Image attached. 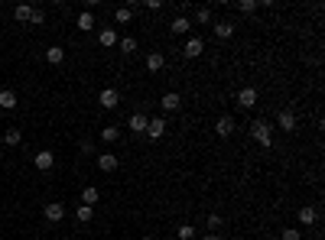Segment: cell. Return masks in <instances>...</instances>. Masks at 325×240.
<instances>
[{
    "label": "cell",
    "instance_id": "obj_1",
    "mask_svg": "<svg viewBox=\"0 0 325 240\" xmlns=\"http://www.w3.org/2000/svg\"><path fill=\"white\" fill-rule=\"evenodd\" d=\"M251 137L257 140V143H260L263 149H270V146H273V127H270L267 120H260V117L251 123Z\"/></svg>",
    "mask_w": 325,
    "mask_h": 240
},
{
    "label": "cell",
    "instance_id": "obj_2",
    "mask_svg": "<svg viewBox=\"0 0 325 240\" xmlns=\"http://www.w3.org/2000/svg\"><path fill=\"white\" fill-rule=\"evenodd\" d=\"M42 218H46L49 224H59V221L65 218V204L62 201H49L46 208H42Z\"/></svg>",
    "mask_w": 325,
    "mask_h": 240
},
{
    "label": "cell",
    "instance_id": "obj_3",
    "mask_svg": "<svg viewBox=\"0 0 325 240\" xmlns=\"http://www.w3.org/2000/svg\"><path fill=\"white\" fill-rule=\"evenodd\" d=\"M98 104H101L104 111H114L120 104V91H117V88H104V91L98 94Z\"/></svg>",
    "mask_w": 325,
    "mask_h": 240
},
{
    "label": "cell",
    "instance_id": "obj_4",
    "mask_svg": "<svg viewBox=\"0 0 325 240\" xmlns=\"http://www.w3.org/2000/svg\"><path fill=\"white\" fill-rule=\"evenodd\" d=\"M33 166H36L39 172H49V169L56 166V153H52V149H39V153L33 156Z\"/></svg>",
    "mask_w": 325,
    "mask_h": 240
},
{
    "label": "cell",
    "instance_id": "obj_5",
    "mask_svg": "<svg viewBox=\"0 0 325 240\" xmlns=\"http://www.w3.org/2000/svg\"><path fill=\"white\" fill-rule=\"evenodd\" d=\"M202 52H205V42H202L198 36H189L186 46H182V56H186V59H198Z\"/></svg>",
    "mask_w": 325,
    "mask_h": 240
},
{
    "label": "cell",
    "instance_id": "obj_6",
    "mask_svg": "<svg viewBox=\"0 0 325 240\" xmlns=\"http://www.w3.org/2000/svg\"><path fill=\"white\" fill-rule=\"evenodd\" d=\"M254 104H257V88H241V91H238V108H244V111H251L254 108Z\"/></svg>",
    "mask_w": 325,
    "mask_h": 240
},
{
    "label": "cell",
    "instance_id": "obj_7",
    "mask_svg": "<svg viewBox=\"0 0 325 240\" xmlns=\"http://www.w3.org/2000/svg\"><path fill=\"white\" fill-rule=\"evenodd\" d=\"M160 108L166 111V114H176L182 108V97H179V91H166L163 94V101H160Z\"/></svg>",
    "mask_w": 325,
    "mask_h": 240
},
{
    "label": "cell",
    "instance_id": "obj_8",
    "mask_svg": "<svg viewBox=\"0 0 325 240\" xmlns=\"http://www.w3.org/2000/svg\"><path fill=\"white\" fill-rule=\"evenodd\" d=\"M117 166H120L117 153H98V169L101 172H117Z\"/></svg>",
    "mask_w": 325,
    "mask_h": 240
},
{
    "label": "cell",
    "instance_id": "obj_9",
    "mask_svg": "<svg viewBox=\"0 0 325 240\" xmlns=\"http://www.w3.org/2000/svg\"><path fill=\"white\" fill-rule=\"evenodd\" d=\"M146 137H150V140H163L166 137V120L163 117H150V123H146Z\"/></svg>",
    "mask_w": 325,
    "mask_h": 240
},
{
    "label": "cell",
    "instance_id": "obj_10",
    "mask_svg": "<svg viewBox=\"0 0 325 240\" xmlns=\"http://www.w3.org/2000/svg\"><path fill=\"white\" fill-rule=\"evenodd\" d=\"M166 68V56L163 52H146V72L156 75V72H163Z\"/></svg>",
    "mask_w": 325,
    "mask_h": 240
},
{
    "label": "cell",
    "instance_id": "obj_11",
    "mask_svg": "<svg viewBox=\"0 0 325 240\" xmlns=\"http://www.w3.org/2000/svg\"><path fill=\"white\" fill-rule=\"evenodd\" d=\"M146 123H150V117H146V114H130V120H127V130L130 133H146Z\"/></svg>",
    "mask_w": 325,
    "mask_h": 240
},
{
    "label": "cell",
    "instance_id": "obj_12",
    "mask_svg": "<svg viewBox=\"0 0 325 240\" xmlns=\"http://www.w3.org/2000/svg\"><path fill=\"white\" fill-rule=\"evenodd\" d=\"M189 30H192V20H189V16H176V20L169 23V33H172V36H189Z\"/></svg>",
    "mask_w": 325,
    "mask_h": 240
},
{
    "label": "cell",
    "instance_id": "obj_13",
    "mask_svg": "<svg viewBox=\"0 0 325 240\" xmlns=\"http://www.w3.org/2000/svg\"><path fill=\"white\" fill-rule=\"evenodd\" d=\"M277 127L283 130V133H293V130H296V114H293V111H280Z\"/></svg>",
    "mask_w": 325,
    "mask_h": 240
},
{
    "label": "cell",
    "instance_id": "obj_14",
    "mask_svg": "<svg viewBox=\"0 0 325 240\" xmlns=\"http://www.w3.org/2000/svg\"><path fill=\"white\" fill-rule=\"evenodd\" d=\"M117 39H120V36H117V30H114V26H104V30L98 33V42H101V46H104V49H111V46H117Z\"/></svg>",
    "mask_w": 325,
    "mask_h": 240
},
{
    "label": "cell",
    "instance_id": "obj_15",
    "mask_svg": "<svg viewBox=\"0 0 325 240\" xmlns=\"http://www.w3.org/2000/svg\"><path fill=\"white\" fill-rule=\"evenodd\" d=\"M215 133H218V137H231V133H234V117L221 114V117H218V123H215Z\"/></svg>",
    "mask_w": 325,
    "mask_h": 240
},
{
    "label": "cell",
    "instance_id": "obj_16",
    "mask_svg": "<svg viewBox=\"0 0 325 240\" xmlns=\"http://www.w3.org/2000/svg\"><path fill=\"white\" fill-rule=\"evenodd\" d=\"M16 104H20L16 91H13V88H4V91H0V108H4V111H13Z\"/></svg>",
    "mask_w": 325,
    "mask_h": 240
},
{
    "label": "cell",
    "instance_id": "obj_17",
    "mask_svg": "<svg viewBox=\"0 0 325 240\" xmlns=\"http://www.w3.org/2000/svg\"><path fill=\"white\" fill-rule=\"evenodd\" d=\"M46 62H49V65H62V62H65V49L62 46H49L46 49Z\"/></svg>",
    "mask_w": 325,
    "mask_h": 240
},
{
    "label": "cell",
    "instance_id": "obj_18",
    "mask_svg": "<svg viewBox=\"0 0 325 240\" xmlns=\"http://www.w3.org/2000/svg\"><path fill=\"white\" fill-rule=\"evenodd\" d=\"M215 36H218V39H231V36H234V23L218 20V23H215Z\"/></svg>",
    "mask_w": 325,
    "mask_h": 240
},
{
    "label": "cell",
    "instance_id": "obj_19",
    "mask_svg": "<svg viewBox=\"0 0 325 240\" xmlns=\"http://www.w3.org/2000/svg\"><path fill=\"white\" fill-rule=\"evenodd\" d=\"M98 198H101V192H98V185H85V192H82V204H98Z\"/></svg>",
    "mask_w": 325,
    "mask_h": 240
},
{
    "label": "cell",
    "instance_id": "obj_20",
    "mask_svg": "<svg viewBox=\"0 0 325 240\" xmlns=\"http://www.w3.org/2000/svg\"><path fill=\"white\" fill-rule=\"evenodd\" d=\"M296 218H299L303 227H309V224H315V221H319V211H315V208H299V215H296Z\"/></svg>",
    "mask_w": 325,
    "mask_h": 240
},
{
    "label": "cell",
    "instance_id": "obj_21",
    "mask_svg": "<svg viewBox=\"0 0 325 240\" xmlns=\"http://www.w3.org/2000/svg\"><path fill=\"white\" fill-rule=\"evenodd\" d=\"M75 26L82 33H88V30H94V13H88V10H82L78 13V20H75Z\"/></svg>",
    "mask_w": 325,
    "mask_h": 240
},
{
    "label": "cell",
    "instance_id": "obj_22",
    "mask_svg": "<svg viewBox=\"0 0 325 240\" xmlns=\"http://www.w3.org/2000/svg\"><path fill=\"white\" fill-rule=\"evenodd\" d=\"M4 143H7V146H20V143H23V133L16 130V127H13V130H4Z\"/></svg>",
    "mask_w": 325,
    "mask_h": 240
},
{
    "label": "cell",
    "instance_id": "obj_23",
    "mask_svg": "<svg viewBox=\"0 0 325 240\" xmlns=\"http://www.w3.org/2000/svg\"><path fill=\"white\" fill-rule=\"evenodd\" d=\"M75 218L82 221V224H88V221L94 218V208H91V204H78V208H75Z\"/></svg>",
    "mask_w": 325,
    "mask_h": 240
},
{
    "label": "cell",
    "instance_id": "obj_24",
    "mask_svg": "<svg viewBox=\"0 0 325 240\" xmlns=\"http://www.w3.org/2000/svg\"><path fill=\"white\" fill-rule=\"evenodd\" d=\"M101 140H104V143H117V140H120V127H114V123H111V127H104L101 130Z\"/></svg>",
    "mask_w": 325,
    "mask_h": 240
},
{
    "label": "cell",
    "instance_id": "obj_25",
    "mask_svg": "<svg viewBox=\"0 0 325 240\" xmlns=\"http://www.w3.org/2000/svg\"><path fill=\"white\" fill-rule=\"evenodd\" d=\"M117 46H120L124 56H134V52H137V39L134 36H124V39H117Z\"/></svg>",
    "mask_w": 325,
    "mask_h": 240
},
{
    "label": "cell",
    "instance_id": "obj_26",
    "mask_svg": "<svg viewBox=\"0 0 325 240\" xmlns=\"http://www.w3.org/2000/svg\"><path fill=\"white\" fill-rule=\"evenodd\" d=\"M114 20H117V23H130V20H134V7H117V10H114Z\"/></svg>",
    "mask_w": 325,
    "mask_h": 240
},
{
    "label": "cell",
    "instance_id": "obj_27",
    "mask_svg": "<svg viewBox=\"0 0 325 240\" xmlns=\"http://www.w3.org/2000/svg\"><path fill=\"white\" fill-rule=\"evenodd\" d=\"M176 237H179V240H195V227H192V224H179V227H176Z\"/></svg>",
    "mask_w": 325,
    "mask_h": 240
},
{
    "label": "cell",
    "instance_id": "obj_28",
    "mask_svg": "<svg viewBox=\"0 0 325 240\" xmlns=\"http://www.w3.org/2000/svg\"><path fill=\"white\" fill-rule=\"evenodd\" d=\"M30 13H33V7H30V4H20V7L13 10V16H16L20 23H30Z\"/></svg>",
    "mask_w": 325,
    "mask_h": 240
},
{
    "label": "cell",
    "instance_id": "obj_29",
    "mask_svg": "<svg viewBox=\"0 0 325 240\" xmlns=\"http://www.w3.org/2000/svg\"><path fill=\"white\" fill-rule=\"evenodd\" d=\"M195 23H198V26L212 23V10H208V7H198V10H195Z\"/></svg>",
    "mask_w": 325,
    "mask_h": 240
},
{
    "label": "cell",
    "instance_id": "obj_30",
    "mask_svg": "<svg viewBox=\"0 0 325 240\" xmlns=\"http://www.w3.org/2000/svg\"><path fill=\"white\" fill-rule=\"evenodd\" d=\"M280 240H303V234H299V227H283L280 230Z\"/></svg>",
    "mask_w": 325,
    "mask_h": 240
},
{
    "label": "cell",
    "instance_id": "obj_31",
    "mask_svg": "<svg viewBox=\"0 0 325 240\" xmlns=\"http://www.w3.org/2000/svg\"><path fill=\"white\" fill-rule=\"evenodd\" d=\"M30 23H33V26H42V23H46V10H36V7H33V13H30Z\"/></svg>",
    "mask_w": 325,
    "mask_h": 240
},
{
    "label": "cell",
    "instance_id": "obj_32",
    "mask_svg": "<svg viewBox=\"0 0 325 240\" xmlns=\"http://www.w3.org/2000/svg\"><path fill=\"white\" fill-rule=\"evenodd\" d=\"M257 7H260L257 0H241V4H238V10H241V13H254Z\"/></svg>",
    "mask_w": 325,
    "mask_h": 240
},
{
    "label": "cell",
    "instance_id": "obj_33",
    "mask_svg": "<svg viewBox=\"0 0 325 240\" xmlns=\"http://www.w3.org/2000/svg\"><path fill=\"white\" fill-rule=\"evenodd\" d=\"M221 224H224L221 215H208V230H221Z\"/></svg>",
    "mask_w": 325,
    "mask_h": 240
},
{
    "label": "cell",
    "instance_id": "obj_34",
    "mask_svg": "<svg viewBox=\"0 0 325 240\" xmlns=\"http://www.w3.org/2000/svg\"><path fill=\"white\" fill-rule=\"evenodd\" d=\"M146 10H163V0H143Z\"/></svg>",
    "mask_w": 325,
    "mask_h": 240
},
{
    "label": "cell",
    "instance_id": "obj_35",
    "mask_svg": "<svg viewBox=\"0 0 325 240\" xmlns=\"http://www.w3.org/2000/svg\"><path fill=\"white\" fill-rule=\"evenodd\" d=\"M82 153H94V143H91V140H82Z\"/></svg>",
    "mask_w": 325,
    "mask_h": 240
},
{
    "label": "cell",
    "instance_id": "obj_36",
    "mask_svg": "<svg viewBox=\"0 0 325 240\" xmlns=\"http://www.w3.org/2000/svg\"><path fill=\"white\" fill-rule=\"evenodd\" d=\"M202 240H224V237H221V234H205Z\"/></svg>",
    "mask_w": 325,
    "mask_h": 240
},
{
    "label": "cell",
    "instance_id": "obj_37",
    "mask_svg": "<svg viewBox=\"0 0 325 240\" xmlns=\"http://www.w3.org/2000/svg\"><path fill=\"white\" fill-rule=\"evenodd\" d=\"M140 240H156V237H150V234H143V237H140Z\"/></svg>",
    "mask_w": 325,
    "mask_h": 240
},
{
    "label": "cell",
    "instance_id": "obj_38",
    "mask_svg": "<svg viewBox=\"0 0 325 240\" xmlns=\"http://www.w3.org/2000/svg\"><path fill=\"white\" fill-rule=\"evenodd\" d=\"M0 159H4V149H0Z\"/></svg>",
    "mask_w": 325,
    "mask_h": 240
},
{
    "label": "cell",
    "instance_id": "obj_39",
    "mask_svg": "<svg viewBox=\"0 0 325 240\" xmlns=\"http://www.w3.org/2000/svg\"><path fill=\"white\" fill-rule=\"evenodd\" d=\"M267 240H277V237H267Z\"/></svg>",
    "mask_w": 325,
    "mask_h": 240
}]
</instances>
